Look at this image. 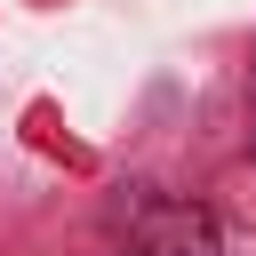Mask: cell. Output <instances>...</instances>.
Listing matches in <instances>:
<instances>
[]
</instances>
